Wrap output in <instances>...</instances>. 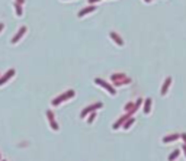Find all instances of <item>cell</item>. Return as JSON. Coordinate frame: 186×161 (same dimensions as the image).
Masks as SVG:
<instances>
[{
    "label": "cell",
    "mask_w": 186,
    "mask_h": 161,
    "mask_svg": "<svg viewBox=\"0 0 186 161\" xmlns=\"http://www.w3.org/2000/svg\"><path fill=\"white\" fill-rule=\"evenodd\" d=\"M74 90H68L66 91V93H63L61 96H58L57 99H54L53 100V106H58V104L61 103V102H64V100H68V99H71V97H74Z\"/></svg>",
    "instance_id": "6da1fadb"
},
{
    "label": "cell",
    "mask_w": 186,
    "mask_h": 161,
    "mask_svg": "<svg viewBox=\"0 0 186 161\" xmlns=\"http://www.w3.org/2000/svg\"><path fill=\"white\" fill-rule=\"evenodd\" d=\"M100 108H102V103H100V102H97V103H95V104H90V106H87L86 109L81 112L80 116L81 118H86L87 113H92V112H95L96 109H100Z\"/></svg>",
    "instance_id": "7a4b0ae2"
},
{
    "label": "cell",
    "mask_w": 186,
    "mask_h": 161,
    "mask_svg": "<svg viewBox=\"0 0 186 161\" xmlns=\"http://www.w3.org/2000/svg\"><path fill=\"white\" fill-rule=\"evenodd\" d=\"M95 83H96V84H100V86H102V87H103V89H106V90L109 91L110 95H115V93H116V90H115V89H114V87H112V86H110V84H108L106 81L100 80V78H96V80H95Z\"/></svg>",
    "instance_id": "3957f363"
},
{
    "label": "cell",
    "mask_w": 186,
    "mask_h": 161,
    "mask_svg": "<svg viewBox=\"0 0 186 161\" xmlns=\"http://www.w3.org/2000/svg\"><path fill=\"white\" fill-rule=\"evenodd\" d=\"M13 76H15V70H13V68L7 70L5 74H3V76L0 77V86H3L5 83H7V80H9L10 77H13Z\"/></svg>",
    "instance_id": "277c9868"
},
{
    "label": "cell",
    "mask_w": 186,
    "mask_h": 161,
    "mask_svg": "<svg viewBox=\"0 0 186 161\" xmlns=\"http://www.w3.org/2000/svg\"><path fill=\"white\" fill-rule=\"evenodd\" d=\"M26 31H28V29H26V26H20L19 31H18V33H16L13 38H12V41H10V42H12V44H16L20 38H22V36H24L25 33H26Z\"/></svg>",
    "instance_id": "5b68a950"
},
{
    "label": "cell",
    "mask_w": 186,
    "mask_h": 161,
    "mask_svg": "<svg viewBox=\"0 0 186 161\" xmlns=\"http://www.w3.org/2000/svg\"><path fill=\"white\" fill-rule=\"evenodd\" d=\"M131 116H132V115H131V113H129V112H128V113H127V115H124L122 118H119V119H118V121H116V122H115L114 125H112V128H114V129H118V128H121V126H122V125H124V123H125V121H127V119H128V118H131Z\"/></svg>",
    "instance_id": "8992f818"
},
{
    "label": "cell",
    "mask_w": 186,
    "mask_h": 161,
    "mask_svg": "<svg viewBox=\"0 0 186 161\" xmlns=\"http://www.w3.org/2000/svg\"><path fill=\"white\" fill-rule=\"evenodd\" d=\"M47 116H48V121H50V125L54 131H58V123L55 122V118H54V113L51 110H47Z\"/></svg>",
    "instance_id": "52a82bcc"
},
{
    "label": "cell",
    "mask_w": 186,
    "mask_h": 161,
    "mask_svg": "<svg viewBox=\"0 0 186 161\" xmlns=\"http://www.w3.org/2000/svg\"><path fill=\"white\" fill-rule=\"evenodd\" d=\"M96 10V7L93 5H90V6H87V7H84V9H81L79 13H77V16L79 18H83V16H86V15H89V13H92V12H95Z\"/></svg>",
    "instance_id": "ba28073f"
},
{
    "label": "cell",
    "mask_w": 186,
    "mask_h": 161,
    "mask_svg": "<svg viewBox=\"0 0 186 161\" xmlns=\"http://www.w3.org/2000/svg\"><path fill=\"white\" fill-rule=\"evenodd\" d=\"M170 84H172V78L170 77H167L166 80H164V83H163V87H162V96H164L167 93V90H169V87H170Z\"/></svg>",
    "instance_id": "9c48e42d"
},
{
    "label": "cell",
    "mask_w": 186,
    "mask_h": 161,
    "mask_svg": "<svg viewBox=\"0 0 186 161\" xmlns=\"http://www.w3.org/2000/svg\"><path fill=\"white\" fill-rule=\"evenodd\" d=\"M179 138H180V133H173V135H167V137L163 138V142H164V144H169V142L177 141Z\"/></svg>",
    "instance_id": "30bf717a"
},
{
    "label": "cell",
    "mask_w": 186,
    "mask_h": 161,
    "mask_svg": "<svg viewBox=\"0 0 186 161\" xmlns=\"http://www.w3.org/2000/svg\"><path fill=\"white\" fill-rule=\"evenodd\" d=\"M110 38L114 39V42H116L119 47H122L124 45V41H122V38H121L118 33H115V32H110Z\"/></svg>",
    "instance_id": "8fae6325"
},
{
    "label": "cell",
    "mask_w": 186,
    "mask_h": 161,
    "mask_svg": "<svg viewBox=\"0 0 186 161\" xmlns=\"http://www.w3.org/2000/svg\"><path fill=\"white\" fill-rule=\"evenodd\" d=\"M150 110H151V99L148 97V99H145V103H144V113H150Z\"/></svg>",
    "instance_id": "7c38bea8"
},
{
    "label": "cell",
    "mask_w": 186,
    "mask_h": 161,
    "mask_svg": "<svg viewBox=\"0 0 186 161\" xmlns=\"http://www.w3.org/2000/svg\"><path fill=\"white\" fill-rule=\"evenodd\" d=\"M179 154H180V151H179V150H175V151L169 155V161H175L177 157H179Z\"/></svg>",
    "instance_id": "4fadbf2b"
},
{
    "label": "cell",
    "mask_w": 186,
    "mask_h": 161,
    "mask_svg": "<svg viewBox=\"0 0 186 161\" xmlns=\"http://www.w3.org/2000/svg\"><path fill=\"white\" fill-rule=\"evenodd\" d=\"M15 10H16V16H22V5L15 2Z\"/></svg>",
    "instance_id": "5bb4252c"
},
{
    "label": "cell",
    "mask_w": 186,
    "mask_h": 161,
    "mask_svg": "<svg viewBox=\"0 0 186 161\" xmlns=\"http://www.w3.org/2000/svg\"><path fill=\"white\" fill-rule=\"evenodd\" d=\"M134 121H135V119H134L132 116H131V118H128L127 121H125V123H124V128H125V129H128L129 126H131V125L134 123Z\"/></svg>",
    "instance_id": "9a60e30c"
},
{
    "label": "cell",
    "mask_w": 186,
    "mask_h": 161,
    "mask_svg": "<svg viewBox=\"0 0 186 161\" xmlns=\"http://www.w3.org/2000/svg\"><path fill=\"white\" fill-rule=\"evenodd\" d=\"M95 119H96V113H95V112H92L90 116H89V121H87V122H89V123H93V121H95Z\"/></svg>",
    "instance_id": "2e32d148"
},
{
    "label": "cell",
    "mask_w": 186,
    "mask_h": 161,
    "mask_svg": "<svg viewBox=\"0 0 186 161\" xmlns=\"http://www.w3.org/2000/svg\"><path fill=\"white\" fill-rule=\"evenodd\" d=\"M141 103H143V100H141V99H138V100H137V102L134 103V106H135V109H138L140 106H141Z\"/></svg>",
    "instance_id": "e0dca14e"
},
{
    "label": "cell",
    "mask_w": 186,
    "mask_h": 161,
    "mask_svg": "<svg viewBox=\"0 0 186 161\" xmlns=\"http://www.w3.org/2000/svg\"><path fill=\"white\" fill-rule=\"evenodd\" d=\"M97 2H100V0H89V3H90V5H93V3H97Z\"/></svg>",
    "instance_id": "ac0fdd59"
},
{
    "label": "cell",
    "mask_w": 186,
    "mask_h": 161,
    "mask_svg": "<svg viewBox=\"0 0 186 161\" xmlns=\"http://www.w3.org/2000/svg\"><path fill=\"white\" fill-rule=\"evenodd\" d=\"M180 137H182V139H183V141H185V144H186V133H182Z\"/></svg>",
    "instance_id": "d6986e66"
},
{
    "label": "cell",
    "mask_w": 186,
    "mask_h": 161,
    "mask_svg": "<svg viewBox=\"0 0 186 161\" xmlns=\"http://www.w3.org/2000/svg\"><path fill=\"white\" fill-rule=\"evenodd\" d=\"M16 3H20V5H24L25 0H16Z\"/></svg>",
    "instance_id": "ffe728a7"
},
{
    "label": "cell",
    "mask_w": 186,
    "mask_h": 161,
    "mask_svg": "<svg viewBox=\"0 0 186 161\" xmlns=\"http://www.w3.org/2000/svg\"><path fill=\"white\" fill-rule=\"evenodd\" d=\"M3 28H5V25H3V23H0V32L3 31Z\"/></svg>",
    "instance_id": "44dd1931"
},
{
    "label": "cell",
    "mask_w": 186,
    "mask_h": 161,
    "mask_svg": "<svg viewBox=\"0 0 186 161\" xmlns=\"http://www.w3.org/2000/svg\"><path fill=\"white\" fill-rule=\"evenodd\" d=\"M183 152L186 154V144H183Z\"/></svg>",
    "instance_id": "7402d4cb"
},
{
    "label": "cell",
    "mask_w": 186,
    "mask_h": 161,
    "mask_svg": "<svg viewBox=\"0 0 186 161\" xmlns=\"http://www.w3.org/2000/svg\"><path fill=\"white\" fill-rule=\"evenodd\" d=\"M144 2H147V3H148V2H151V0H144Z\"/></svg>",
    "instance_id": "603a6c76"
},
{
    "label": "cell",
    "mask_w": 186,
    "mask_h": 161,
    "mask_svg": "<svg viewBox=\"0 0 186 161\" xmlns=\"http://www.w3.org/2000/svg\"><path fill=\"white\" fill-rule=\"evenodd\" d=\"M2 161H6V160H2Z\"/></svg>",
    "instance_id": "cb8c5ba5"
}]
</instances>
